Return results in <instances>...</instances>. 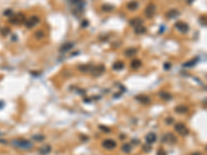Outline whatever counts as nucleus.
<instances>
[{
  "label": "nucleus",
  "mask_w": 207,
  "mask_h": 155,
  "mask_svg": "<svg viewBox=\"0 0 207 155\" xmlns=\"http://www.w3.org/2000/svg\"><path fill=\"white\" fill-rule=\"evenodd\" d=\"M2 105H3V103H2V101H0V108H1Z\"/></svg>",
  "instance_id": "nucleus-16"
},
{
  "label": "nucleus",
  "mask_w": 207,
  "mask_h": 155,
  "mask_svg": "<svg viewBox=\"0 0 207 155\" xmlns=\"http://www.w3.org/2000/svg\"><path fill=\"white\" fill-rule=\"evenodd\" d=\"M157 155H166V153H165L164 150H160L159 153H157Z\"/></svg>",
  "instance_id": "nucleus-13"
},
{
  "label": "nucleus",
  "mask_w": 207,
  "mask_h": 155,
  "mask_svg": "<svg viewBox=\"0 0 207 155\" xmlns=\"http://www.w3.org/2000/svg\"><path fill=\"white\" fill-rule=\"evenodd\" d=\"M12 14H13V12H12V10H10V9H7L6 12L4 13V15H5V16H8V15H12Z\"/></svg>",
  "instance_id": "nucleus-12"
},
{
  "label": "nucleus",
  "mask_w": 207,
  "mask_h": 155,
  "mask_svg": "<svg viewBox=\"0 0 207 155\" xmlns=\"http://www.w3.org/2000/svg\"><path fill=\"white\" fill-rule=\"evenodd\" d=\"M103 146L106 149H114L116 147V143L112 140H106L103 142Z\"/></svg>",
  "instance_id": "nucleus-3"
},
{
  "label": "nucleus",
  "mask_w": 207,
  "mask_h": 155,
  "mask_svg": "<svg viewBox=\"0 0 207 155\" xmlns=\"http://www.w3.org/2000/svg\"><path fill=\"white\" fill-rule=\"evenodd\" d=\"M7 33H8V28L5 27V29H3V30H2V34H3V35H6Z\"/></svg>",
  "instance_id": "nucleus-11"
},
{
  "label": "nucleus",
  "mask_w": 207,
  "mask_h": 155,
  "mask_svg": "<svg viewBox=\"0 0 207 155\" xmlns=\"http://www.w3.org/2000/svg\"><path fill=\"white\" fill-rule=\"evenodd\" d=\"M145 141L146 143L148 144V145H151V144H153L155 141H156V136H155V133H148V135L146 136L145 138Z\"/></svg>",
  "instance_id": "nucleus-4"
},
{
  "label": "nucleus",
  "mask_w": 207,
  "mask_h": 155,
  "mask_svg": "<svg viewBox=\"0 0 207 155\" xmlns=\"http://www.w3.org/2000/svg\"><path fill=\"white\" fill-rule=\"evenodd\" d=\"M175 130L179 133L180 136H186L188 133V129L187 127L184 125L183 123H178L175 125Z\"/></svg>",
  "instance_id": "nucleus-2"
},
{
  "label": "nucleus",
  "mask_w": 207,
  "mask_h": 155,
  "mask_svg": "<svg viewBox=\"0 0 207 155\" xmlns=\"http://www.w3.org/2000/svg\"><path fill=\"white\" fill-rule=\"evenodd\" d=\"M188 1H189V2H192V1H193V0H188Z\"/></svg>",
  "instance_id": "nucleus-17"
},
{
  "label": "nucleus",
  "mask_w": 207,
  "mask_h": 155,
  "mask_svg": "<svg viewBox=\"0 0 207 155\" xmlns=\"http://www.w3.org/2000/svg\"><path fill=\"white\" fill-rule=\"evenodd\" d=\"M12 145L19 149H31L33 146L31 142L25 140V138H15L12 141Z\"/></svg>",
  "instance_id": "nucleus-1"
},
{
  "label": "nucleus",
  "mask_w": 207,
  "mask_h": 155,
  "mask_svg": "<svg viewBox=\"0 0 207 155\" xmlns=\"http://www.w3.org/2000/svg\"><path fill=\"white\" fill-rule=\"evenodd\" d=\"M196 63H197V59H196V60H192V62L186 63V64H184V66H192V65H194V64H196Z\"/></svg>",
  "instance_id": "nucleus-10"
},
{
  "label": "nucleus",
  "mask_w": 207,
  "mask_h": 155,
  "mask_svg": "<svg viewBox=\"0 0 207 155\" xmlns=\"http://www.w3.org/2000/svg\"><path fill=\"white\" fill-rule=\"evenodd\" d=\"M50 151H51V147H50V146H43L42 148H41V149H40V153H41V154H42V155L48 154Z\"/></svg>",
  "instance_id": "nucleus-7"
},
{
  "label": "nucleus",
  "mask_w": 207,
  "mask_h": 155,
  "mask_svg": "<svg viewBox=\"0 0 207 155\" xmlns=\"http://www.w3.org/2000/svg\"><path fill=\"white\" fill-rule=\"evenodd\" d=\"M192 155H202V154L199 153V152H196V153H194V154H192Z\"/></svg>",
  "instance_id": "nucleus-15"
},
{
  "label": "nucleus",
  "mask_w": 207,
  "mask_h": 155,
  "mask_svg": "<svg viewBox=\"0 0 207 155\" xmlns=\"http://www.w3.org/2000/svg\"><path fill=\"white\" fill-rule=\"evenodd\" d=\"M162 96H164V97H166V95H165V93L163 94ZM167 97H168V98H170V97H171V96H170V94H169V95H167Z\"/></svg>",
  "instance_id": "nucleus-14"
},
{
  "label": "nucleus",
  "mask_w": 207,
  "mask_h": 155,
  "mask_svg": "<svg viewBox=\"0 0 207 155\" xmlns=\"http://www.w3.org/2000/svg\"><path fill=\"white\" fill-rule=\"evenodd\" d=\"M176 112L177 113H186L187 112V108L184 105H180V106H177L176 108Z\"/></svg>",
  "instance_id": "nucleus-8"
},
{
  "label": "nucleus",
  "mask_w": 207,
  "mask_h": 155,
  "mask_svg": "<svg viewBox=\"0 0 207 155\" xmlns=\"http://www.w3.org/2000/svg\"><path fill=\"white\" fill-rule=\"evenodd\" d=\"M176 27L180 30L181 32H186L187 30H188V26L186 25V24H184V23H182V22H180V23H178L177 25H176Z\"/></svg>",
  "instance_id": "nucleus-6"
},
{
  "label": "nucleus",
  "mask_w": 207,
  "mask_h": 155,
  "mask_svg": "<svg viewBox=\"0 0 207 155\" xmlns=\"http://www.w3.org/2000/svg\"><path fill=\"white\" fill-rule=\"evenodd\" d=\"M164 141L170 143V144H173V143L176 142V138L174 135H172V133H167V135L164 137Z\"/></svg>",
  "instance_id": "nucleus-5"
},
{
  "label": "nucleus",
  "mask_w": 207,
  "mask_h": 155,
  "mask_svg": "<svg viewBox=\"0 0 207 155\" xmlns=\"http://www.w3.org/2000/svg\"><path fill=\"white\" fill-rule=\"evenodd\" d=\"M130 149H132V147H130L129 144H124V145L122 146V151L125 152V153H128L130 151Z\"/></svg>",
  "instance_id": "nucleus-9"
}]
</instances>
